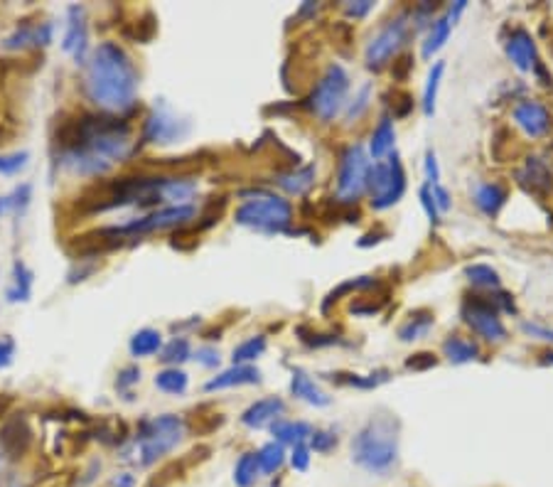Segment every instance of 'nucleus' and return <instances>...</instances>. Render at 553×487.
Listing matches in <instances>:
<instances>
[{
  "mask_svg": "<svg viewBox=\"0 0 553 487\" xmlns=\"http://www.w3.org/2000/svg\"><path fill=\"white\" fill-rule=\"evenodd\" d=\"M5 462H8V451L0 446V480L5 478Z\"/></svg>",
  "mask_w": 553,
  "mask_h": 487,
  "instance_id": "nucleus-52",
  "label": "nucleus"
},
{
  "mask_svg": "<svg viewBox=\"0 0 553 487\" xmlns=\"http://www.w3.org/2000/svg\"><path fill=\"white\" fill-rule=\"evenodd\" d=\"M453 20H450V15H443L437 17L436 23L430 25L428 35H426V40H423V47H421V55L426 59H430L433 55H436L443 45L447 42V37H450V30H453Z\"/></svg>",
  "mask_w": 553,
  "mask_h": 487,
  "instance_id": "nucleus-25",
  "label": "nucleus"
},
{
  "mask_svg": "<svg viewBox=\"0 0 553 487\" xmlns=\"http://www.w3.org/2000/svg\"><path fill=\"white\" fill-rule=\"evenodd\" d=\"M52 42V25L40 23V25H23L5 40L8 50H23V47H45Z\"/></svg>",
  "mask_w": 553,
  "mask_h": 487,
  "instance_id": "nucleus-18",
  "label": "nucleus"
},
{
  "mask_svg": "<svg viewBox=\"0 0 553 487\" xmlns=\"http://www.w3.org/2000/svg\"><path fill=\"white\" fill-rule=\"evenodd\" d=\"M27 163V153H8V156H0V173L3 175H15L17 170H23Z\"/></svg>",
  "mask_w": 553,
  "mask_h": 487,
  "instance_id": "nucleus-40",
  "label": "nucleus"
},
{
  "mask_svg": "<svg viewBox=\"0 0 553 487\" xmlns=\"http://www.w3.org/2000/svg\"><path fill=\"white\" fill-rule=\"evenodd\" d=\"M86 17H84L82 8H69V25H66L65 35V50L76 59V65H84L86 59Z\"/></svg>",
  "mask_w": 553,
  "mask_h": 487,
  "instance_id": "nucleus-15",
  "label": "nucleus"
},
{
  "mask_svg": "<svg viewBox=\"0 0 553 487\" xmlns=\"http://www.w3.org/2000/svg\"><path fill=\"white\" fill-rule=\"evenodd\" d=\"M290 465L297 472H306L310 468V446L307 443H296L293 446V451H290Z\"/></svg>",
  "mask_w": 553,
  "mask_h": 487,
  "instance_id": "nucleus-39",
  "label": "nucleus"
},
{
  "mask_svg": "<svg viewBox=\"0 0 553 487\" xmlns=\"http://www.w3.org/2000/svg\"><path fill=\"white\" fill-rule=\"evenodd\" d=\"M261 381V372L251 364H234L232 370L216 374L215 380L206 381V391H219V389L244 387V384H258Z\"/></svg>",
  "mask_w": 553,
  "mask_h": 487,
  "instance_id": "nucleus-17",
  "label": "nucleus"
},
{
  "mask_svg": "<svg viewBox=\"0 0 553 487\" xmlns=\"http://www.w3.org/2000/svg\"><path fill=\"white\" fill-rule=\"evenodd\" d=\"M465 276L470 279L472 286H479V289H499V273L492 266L472 264L465 269Z\"/></svg>",
  "mask_w": 553,
  "mask_h": 487,
  "instance_id": "nucleus-35",
  "label": "nucleus"
},
{
  "mask_svg": "<svg viewBox=\"0 0 553 487\" xmlns=\"http://www.w3.org/2000/svg\"><path fill=\"white\" fill-rule=\"evenodd\" d=\"M514 124L519 126L528 138H541L551 131V116L538 101H519L514 107Z\"/></svg>",
  "mask_w": 553,
  "mask_h": 487,
  "instance_id": "nucleus-13",
  "label": "nucleus"
},
{
  "mask_svg": "<svg viewBox=\"0 0 553 487\" xmlns=\"http://www.w3.org/2000/svg\"><path fill=\"white\" fill-rule=\"evenodd\" d=\"M160 347H163V338H160V332L150 330V328H146V330H138L131 338V355L133 357L156 355Z\"/></svg>",
  "mask_w": 553,
  "mask_h": 487,
  "instance_id": "nucleus-29",
  "label": "nucleus"
},
{
  "mask_svg": "<svg viewBox=\"0 0 553 487\" xmlns=\"http://www.w3.org/2000/svg\"><path fill=\"white\" fill-rule=\"evenodd\" d=\"M271 433L276 436L278 443H306L307 438L313 436V426L306 421H288V419H278V421L271 423Z\"/></svg>",
  "mask_w": 553,
  "mask_h": 487,
  "instance_id": "nucleus-22",
  "label": "nucleus"
},
{
  "mask_svg": "<svg viewBox=\"0 0 553 487\" xmlns=\"http://www.w3.org/2000/svg\"><path fill=\"white\" fill-rule=\"evenodd\" d=\"M290 391H293V397H297L300 401H306V404H313V406L330 404V397H327V394H325V391L315 384L313 377L303 372V370H296V372H293V380H290Z\"/></svg>",
  "mask_w": 553,
  "mask_h": 487,
  "instance_id": "nucleus-20",
  "label": "nucleus"
},
{
  "mask_svg": "<svg viewBox=\"0 0 553 487\" xmlns=\"http://www.w3.org/2000/svg\"><path fill=\"white\" fill-rule=\"evenodd\" d=\"M504 47H507V57L512 59V65L517 69H521V72L537 69V42H534V37L527 30H521V27L514 30Z\"/></svg>",
  "mask_w": 553,
  "mask_h": 487,
  "instance_id": "nucleus-14",
  "label": "nucleus"
},
{
  "mask_svg": "<svg viewBox=\"0 0 553 487\" xmlns=\"http://www.w3.org/2000/svg\"><path fill=\"white\" fill-rule=\"evenodd\" d=\"M411 69H413V55H404V57H398L397 62H394V69H391V72H394V79L404 82Z\"/></svg>",
  "mask_w": 553,
  "mask_h": 487,
  "instance_id": "nucleus-44",
  "label": "nucleus"
},
{
  "mask_svg": "<svg viewBox=\"0 0 553 487\" xmlns=\"http://www.w3.org/2000/svg\"><path fill=\"white\" fill-rule=\"evenodd\" d=\"M13 355H15V342L10 338L0 340V367H8Z\"/></svg>",
  "mask_w": 553,
  "mask_h": 487,
  "instance_id": "nucleus-48",
  "label": "nucleus"
},
{
  "mask_svg": "<svg viewBox=\"0 0 553 487\" xmlns=\"http://www.w3.org/2000/svg\"><path fill=\"white\" fill-rule=\"evenodd\" d=\"M266 352V338L264 335H256V338H248L246 342H241L236 350H234V364H248L258 360V357Z\"/></svg>",
  "mask_w": 553,
  "mask_h": 487,
  "instance_id": "nucleus-36",
  "label": "nucleus"
},
{
  "mask_svg": "<svg viewBox=\"0 0 553 487\" xmlns=\"http://www.w3.org/2000/svg\"><path fill=\"white\" fill-rule=\"evenodd\" d=\"M166 364H182L190 360V342L185 338H175L170 340L166 347H163V357H160Z\"/></svg>",
  "mask_w": 553,
  "mask_h": 487,
  "instance_id": "nucleus-37",
  "label": "nucleus"
},
{
  "mask_svg": "<svg viewBox=\"0 0 553 487\" xmlns=\"http://www.w3.org/2000/svg\"><path fill=\"white\" fill-rule=\"evenodd\" d=\"M138 380H141V370L138 367H128L118 377V387H128V384H136Z\"/></svg>",
  "mask_w": 553,
  "mask_h": 487,
  "instance_id": "nucleus-50",
  "label": "nucleus"
},
{
  "mask_svg": "<svg viewBox=\"0 0 553 487\" xmlns=\"http://www.w3.org/2000/svg\"><path fill=\"white\" fill-rule=\"evenodd\" d=\"M256 458H258V468H261V472H266V475H273V472L281 471V465L286 462V451H283V446L278 443V441H271V443H266V446L258 451Z\"/></svg>",
  "mask_w": 553,
  "mask_h": 487,
  "instance_id": "nucleus-30",
  "label": "nucleus"
},
{
  "mask_svg": "<svg viewBox=\"0 0 553 487\" xmlns=\"http://www.w3.org/2000/svg\"><path fill=\"white\" fill-rule=\"evenodd\" d=\"M84 89L91 104H96L101 111L116 114L133 107L136 89H138V75L131 57L116 42H101L91 52L86 62V76Z\"/></svg>",
  "mask_w": 553,
  "mask_h": 487,
  "instance_id": "nucleus-2",
  "label": "nucleus"
},
{
  "mask_svg": "<svg viewBox=\"0 0 553 487\" xmlns=\"http://www.w3.org/2000/svg\"><path fill=\"white\" fill-rule=\"evenodd\" d=\"M156 387L166 394H182L187 389V374L177 370V367H170V370H163V372L156 377Z\"/></svg>",
  "mask_w": 553,
  "mask_h": 487,
  "instance_id": "nucleus-34",
  "label": "nucleus"
},
{
  "mask_svg": "<svg viewBox=\"0 0 553 487\" xmlns=\"http://www.w3.org/2000/svg\"><path fill=\"white\" fill-rule=\"evenodd\" d=\"M197 362L205 364V367H216L219 364V352L216 350H212V347H202V350H197Z\"/></svg>",
  "mask_w": 553,
  "mask_h": 487,
  "instance_id": "nucleus-47",
  "label": "nucleus"
},
{
  "mask_svg": "<svg viewBox=\"0 0 553 487\" xmlns=\"http://www.w3.org/2000/svg\"><path fill=\"white\" fill-rule=\"evenodd\" d=\"M30 198H33L30 185H20V188H15V190L10 192V195L0 198V217L20 215V212L30 205Z\"/></svg>",
  "mask_w": 553,
  "mask_h": 487,
  "instance_id": "nucleus-31",
  "label": "nucleus"
},
{
  "mask_svg": "<svg viewBox=\"0 0 553 487\" xmlns=\"http://www.w3.org/2000/svg\"><path fill=\"white\" fill-rule=\"evenodd\" d=\"M236 224L248 229L266 231V234H281L288 231L293 222V207L288 199L271 195V192H256L236 209L234 215Z\"/></svg>",
  "mask_w": 553,
  "mask_h": 487,
  "instance_id": "nucleus-5",
  "label": "nucleus"
},
{
  "mask_svg": "<svg viewBox=\"0 0 553 487\" xmlns=\"http://www.w3.org/2000/svg\"><path fill=\"white\" fill-rule=\"evenodd\" d=\"M504 202H507V190H504L502 185H497V182L478 185V190H475V205H478L485 215L495 217L497 212L502 209Z\"/></svg>",
  "mask_w": 553,
  "mask_h": 487,
  "instance_id": "nucleus-23",
  "label": "nucleus"
},
{
  "mask_svg": "<svg viewBox=\"0 0 553 487\" xmlns=\"http://www.w3.org/2000/svg\"><path fill=\"white\" fill-rule=\"evenodd\" d=\"M278 185L290 195H306L315 185V166L297 167V170L278 175Z\"/></svg>",
  "mask_w": 553,
  "mask_h": 487,
  "instance_id": "nucleus-27",
  "label": "nucleus"
},
{
  "mask_svg": "<svg viewBox=\"0 0 553 487\" xmlns=\"http://www.w3.org/2000/svg\"><path fill=\"white\" fill-rule=\"evenodd\" d=\"M433 322H436L433 313H428V310H416V313L408 315V320L398 328V340H401V342H413V340L426 338L430 328H433Z\"/></svg>",
  "mask_w": 553,
  "mask_h": 487,
  "instance_id": "nucleus-24",
  "label": "nucleus"
},
{
  "mask_svg": "<svg viewBox=\"0 0 553 487\" xmlns=\"http://www.w3.org/2000/svg\"><path fill=\"white\" fill-rule=\"evenodd\" d=\"M352 461L374 475H384L398 462V421L372 416L352 438Z\"/></svg>",
  "mask_w": 553,
  "mask_h": 487,
  "instance_id": "nucleus-3",
  "label": "nucleus"
},
{
  "mask_svg": "<svg viewBox=\"0 0 553 487\" xmlns=\"http://www.w3.org/2000/svg\"><path fill=\"white\" fill-rule=\"evenodd\" d=\"M443 72H446L443 62H436L433 69H430L428 82H426V89H423V114L426 116H433V111H436L437 89H440V82H443Z\"/></svg>",
  "mask_w": 553,
  "mask_h": 487,
  "instance_id": "nucleus-32",
  "label": "nucleus"
},
{
  "mask_svg": "<svg viewBox=\"0 0 553 487\" xmlns=\"http://www.w3.org/2000/svg\"><path fill=\"white\" fill-rule=\"evenodd\" d=\"M182 438H185V421L180 416H175V413L156 416V419L141 423L136 438L124 448L121 461L131 462L136 468H150L180 446Z\"/></svg>",
  "mask_w": 553,
  "mask_h": 487,
  "instance_id": "nucleus-4",
  "label": "nucleus"
},
{
  "mask_svg": "<svg viewBox=\"0 0 553 487\" xmlns=\"http://www.w3.org/2000/svg\"><path fill=\"white\" fill-rule=\"evenodd\" d=\"M307 441H310V448L315 453H330L332 448L337 446V436L332 431H313V436Z\"/></svg>",
  "mask_w": 553,
  "mask_h": 487,
  "instance_id": "nucleus-38",
  "label": "nucleus"
},
{
  "mask_svg": "<svg viewBox=\"0 0 553 487\" xmlns=\"http://www.w3.org/2000/svg\"><path fill=\"white\" fill-rule=\"evenodd\" d=\"M430 192H433V199H436L437 212H447V209H450V192H447L446 188H440V185H433Z\"/></svg>",
  "mask_w": 553,
  "mask_h": 487,
  "instance_id": "nucleus-45",
  "label": "nucleus"
},
{
  "mask_svg": "<svg viewBox=\"0 0 553 487\" xmlns=\"http://www.w3.org/2000/svg\"><path fill=\"white\" fill-rule=\"evenodd\" d=\"M195 217V207L192 205H173V207H163V209H156L150 212L148 217H141L136 222L126 224L121 229H116V234H148V231H160V229H173V227H180V224L190 222Z\"/></svg>",
  "mask_w": 553,
  "mask_h": 487,
  "instance_id": "nucleus-11",
  "label": "nucleus"
},
{
  "mask_svg": "<svg viewBox=\"0 0 553 487\" xmlns=\"http://www.w3.org/2000/svg\"><path fill=\"white\" fill-rule=\"evenodd\" d=\"M190 131L187 121H182L177 116L170 111L167 107H156V111L148 116L146 121V131H143V138L148 143H160V146H167V143L180 141L185 133Z\"/></svg>",
  "mask_w": 553,
  "mask_h": 487,
  "instance_id": "nucleus-12",
  "label": "nucleus"
},
{
  "mask_svg": "<svg viewBox=\"0 0 553 487\" xmlns=\"http://www.w3.org/2000/svg\"><path fill=\"white\" fill-rule=\"evenodd\" d=\"M372 160L362 146H349L339 156L337 173V199L339 202H357L367 192Z\"/></svg>",
  "mask_w": 553,
  "mask_h": 487,
  "instance_id": "nucleus-9",
  "label": "nucleus"
},
{
  "mask_svg": "<svg viewBox=\"0 0 553 487\" xmlns=\"http://www.w3.org/2000/svg\"><path fill=\"white\" fill-rule=\"evenodd\" d=\"M372 8H374L372 0H359V3H347V5H345L349 17H364Z\"/></svg>",
  "mask_w": 553,
  "mask_h": 487,
  "instance_id": "nucleus-46",
  "label": "nucleus"
},
{
  "mask_svg": "<svg viewBox=\"0 0 553 487\" xmlns=\"http://www.w3.org/2000/svg\"><path fill=\"white\" fill-rule=\"evenodd\" d=\"M258 475H261V468H258L256 453H244L234 465V482L239 487H254Z\"/></svg>",
  "mask_w": 553,
  "mask_h": 487,
  "instance_id": "nucleus-28",
  "label": "nucleus"
},
{
  "mask_svg": "<svg viewBox=\"0 0 553 487\" xmlns=\"http://www.w3.org/2000/svg\"><path fill=\"white\" fill-rule=\"evenodd\" d=\"M463 320L470 325L472 330L478 332L479 338L489 340V342H499V340L507 338V328H504L499 310L492 303V298H468L463 306Z\"/></svg>",
  "mask_w": 553,
  "mask_h": 487,
  "instance_id": "nucleus-10",
  "label": "nucleus"
},
{
  "mask_svg": "<svg viewBox=\"0 0 553 487\" xmlns=\"http://www.w3.org/2000/svg\"><path fill=\"white\" fill-rule=\"evenodd\" d=\"M10 487H23V485H17V482H13V485H10Z\"/></svg>",
  "mask_w": 553,
  "mask_h": 487,
  "instance_id": "nucleus-53",
  "label": "nucleus"
},
{
  "mask_svg": "<svg viewBox=\"0 0 553 487\" xmlns=\"http://www.w3.org/2000/svg\"><path fill=\"white\" fill-rule=\"evenodd\" d=\"M524 330L527 332H537V335H541L544 340H553V332L551 330H544V328H537V325H524Z\"/></svg>",
  "mask_w": 553,
  "mask_h": 487,
  "instance_id": "nucleus-51",
  "label": "nucleus"
},
{
  "mask_svg": "<svg viewBox=\"0 0 553 487\" xmlns=\"http://www.w3.org/2000/svg\"><path fill=\"white\" fill-rule=\"evenodd\" d=\"M519 182L527 190L544 195L553 188V173L541 157H528L527 166L519 170Z\"/></svg>",
  "mask_w": 553,
  "mask_h": 487,
  "instance_id": "nucleus-19",
  "label": "nucleus"
},
{
  "mask_svg": "<svg viewBox=\"0 0 553 487\" xmlns=\"http://www.w3.org/2000/svg\"><path fill=\"white\" fill-rule=\"evenodd\" d=\"M367 190L372 195L374 209H388L404 198L406 173L397 150L379 163H374L369 170V180H367Z\"/></svg>",
  "mask_w": 553,
  "mask_h": 487,
  "instance_id": "nucleus-6",
  "label": "nucleus"
},
{
  "mask_svg": "<svg viewBox=\"0 0 553 487\" xmlns=\"http://www.w3.org/2000/svg\"><path fill=\"white\" fill-rule=\"evenodd\" d=\"M426 178H428V185L433 188V185H437V180H440V170H437V160L433 153H428L426 156Z\"/></svg>",
  "mask_w": 553,
  "mask_h": 487,
  "instance_id": "nucleus-49",
  "label": "nucleus"
},
{
  "mask_svg": "<svg viewBox=\"0 0 553 487\" xmlns=\"http://www.w3.org/2000/svg\"><path fill=\"white\" fill-rule=\"evenodd\" d=\"M418 198H421V205H423V209H426V215H428L430 222H433V224L440 222V212H437V205H436V199H433V192H430L428 185H426V188H421Z\"/></svg>",
  "mask_w": 553,
  "mask_h": 487,
  "instance_id": "nucleus-41",
  "label": "nucleus"
},
{
  "mask_svg": "<svg viewBox=\"0 0 553 487\" xmlns=\"http://www.w3.org/2000/svg\"><path fill=\"white\" fill-rule=\"evenodd\" d=\"M283 411H286L283 399H278V397L261 399V401L251 404L246 411L241 413V423L248 426V429H264V426H268V423L278 421Z\"/></svg>",
  "mask_w": 553,
  "mask_h": 487,
  "instance_id": "nucleus-16",
  "label": "nucleus"
},
{
  "mask_svg": "<svg viewBox=\"0 0 553 487\" xmlns=\"http://www.w3.org/2000/svg\"><path fill=\"white\" fill-rule=\"evenodd\" d=\"M411 35V23H408V13H401V15L391 17L387 25L379 27V33L374 35L369 45H367V52H364V59H367V66L379 72L384 66L397 57V52L401 50Z\"/></svg>",
  "mask_w": 553,
  "mask_h": 487,
  "instance_id": "nucleus-8",
  "label": "nucleus"
},
{
  "mask_svg": "<svg viewBox=\"0 0 553 487\" xmlns=\"http://www.w3.org/2000/svg\"><path fill=\"white\" fill-rule=\"evenodd\" d=\"M33 290V273L27 271L25 264H15L13 269V286L8 290V300L17 303V300H27Z\"/></svg>",
  "mask_w": 553,
  "mask_h": 487,
  "instance_id": "nucleus-33",
  "label": "nucleus"
},
{
  "mask_svg": "<svg viewBox=\"0 0 553 487\" xmlns=\"http://www.w3.org/2000/svg\"><path fill=\"white\" fill-rule=\"evenodd\" d=\"M443 355L450 360L453 364H465L478 360L479 357V347L472 342V340H465L460 335H450V338L443 342Z\"/></svg>",
  "mask_w": 553,
  "mask_h": 487,
  "instance_id": "nucleus-26",
  "label": "nucleus"
},
{
  "mask_svg": "<svg viewBox=\"0 0 553 487\" xmlns=\"http://www.w3.org/2000/svg\"><path fill=\"white\" fill-rule=\"evenodd\" d=\"M349 76L339 65H330L320 76V82L315 84L313 94H310V111H313L320 121H332L335 116L342 111L347 104Z\"/></svg>",
  "mask_w": 553,
  "mask_h": 487,
  "instance_id": "nucleus-7",
  "label": "nucleus"
},
{
  "mask_svg": "<svg viewBox=\"0 0 553 487\" xmlns=\"http://www.w3.org/2000/svg\"><path fill=\"white\" fill-rule=\"evenodd\" d=\"M436 355H430V352H418V355H413L411 360H406V367H408V370H416V372L430 370V367H436Z\"/></svg>",
  "mask_w": 553,
  "mask_h": 487,
  "instance_id": "nucleus-42",
  "label": "nucleus"
},
{
  "mask_svg": "<svg viewBox=\"0 0 553 487\" xmlns=\"http://www.w3.org/2000/svg\"><path fill=\"white\" fill-rule=\"evenodd\" d=\"M133 153L131 128L116 118L84 116L82 121L66 133L62 143L59 163L72 173L94 175L108 173L116 163H124Z\"/></svg>",
  "mask_w": 553,
  "mask_h": 487,
  "instance_id": "nucleus-1",
  "label": "nucleus"
},
{
  "mask_svg": "<svg viewBox=\"0 0 553 487\" xmlns=\"http://www.w3.org/2000/svg\"><path fill=\"white\" fill-rule=\"evenodd\" d=\"M394 143H397V131H394L391 118L384 116L379 126L374 128L372 141H369V153H372L374 163H379V160L391 156V153H394Z\"/></svg>",
  "mask_w": 553,
  "mask_h": 487,
  "instance_id": "nucleus-21",
  "label": "nucleus"
},
{
  "mask_svg": "<svg viewBox=\"0 0 553 487\" xmlns=\"http://www.w3.org/2000/svg\"><path fill=\"white\" fill-rule=\"evenodd\" d=\"M367 107H369V86H362V91L357 94L355 104L347 108V118H359Z\"/></svg>",
  "mask_w": 553,
  "mask_h": 487,
  "instance_id": "nucleus-43",
  "label": "nucleus"
}]
</instances>
